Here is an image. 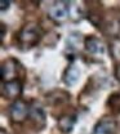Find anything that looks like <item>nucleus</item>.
<instances>
[{"mask_svg": "<svg viewBox=\"0 0 120 134\" xmlns=\"http://www.w3.org/2000/svg\"><path fill=\"white\" fill-rule=\"evenodd\" d=\"M1 93H3V96H4L5 98H8V99L17 100L18 97L22 94V84H21L19 80H13V81L3 83Z\"/></svg>", "mask_w": 120, "mask_h": 134, "instance_id": "423d86ee", "label": "nucleus"}, {"mask_svg": "<svg viewBox=\"0 0 120 134\" xmlns=\"http://www.w3.org/2000/svg\"><path fill=\"white\" fill-rule=\"evenodd\" d=\"M110 53L112 55V59L115 61L116 66H120V39L115 37L110 43Z\"/></svg>", "mask_w": 120, "mask_h": 134, "instance_id": "9b49d317", "label": "nucleus"}, {"mask_svg": "<svg viewBox=\"0 0 120 134\" xmlns=\"http://www.w3.org/2000/svg\"><path fill=\"white\" fill-rule=\"evenodd\" d=\"M116 129H118L116 121L112 117L106 116L96 122V125L93 126L92 134H115Z\"/></svg>", "mask_w": 120, "mask_h": 134, "instance_id": "20e7f679", "label": "nucleus"}, {"mask_svg": "<svg viewBox=\"0 0 120 134\" xmlns=\"http://www.w3.org/2000/svg\"><path fill=\"white\" fill-rule=\"evenodd\" d=\"M9 5H10V1L9 0H1L0 1V10L1 12H5L7 9H9Z\"/></svg>", "mask_w": 120, "mask_h": 134, "instance_id": "f8f14e48", "label": "nucleus"}, {"mask_svg": "<svg viewBox=\"0 0 120 134\" xmlns=\"http://www.w3.org/2000/svg\"><path fill=\"white\" fill-rule=\"evenodd\" d=\"M84 47L85 50L90 54H102L105 47H103V43L96 36H88L84 40Z\"/></svg>", "mask_w": 120, "mask_h": 134, "instance_id": "0eeeda50", "label": "nucleus"}, {"mask_svg": "<svg viewBox=\"0 0 120 134\" xmlns=\"http://www.w3.org/2000/svg\"><path fill=\"white\" fill-rule=\"evenodd\" d=\"M79 79H80V70L78 67L71 65V66L66 68V71L63 74V81H65L66 85L72 86L79 81Z\"/></svg>", "mask_w": 120, "mask_h": 134, "instance_id": "9d476101", "label": "nucleus"}, {"mask_svg": "<svg viewBox=\"0 0 120 134\" xmlns=\"http://www.w3.org/2000/svg\"><path fill=\"white\" fill-rule=\"evenodd\" d=\"M30 108L23 99H17L9 107V116L14 122H23L30 115Z\"/></svg>", "mask_w": 120, "mask_h": 134, "instance_id": "f03ea898", "label": "nucleus"}, {"mask_svg": "<svg viewBox=\"0 0 120 134\" xmlns=\"http://www.w3.org/2000/svg\"><path fill=\"white\" fill-rule=\"evenodd\" d=\"M29 117L31 119V121L34 122L35 126L37 128V130H40L41 128L45 126V114H44V111H43V108L40 106L31 107Z\"/></svg>", "mask_w": 120, "mask_h": 134, "instance_id": "6e6552de", "label": "nucleus"}, {"mask_svg": "<svg viewBox=\"0 0 120 134\" xmlns=\"http://www.w3.org/2000/svg\"><path fill=\"white\" fill-rule=\"evenodd\" d=\"M115 76H116V79L120 81V66H116V70H115Z\"/></svg>", "mask_w": 120, "mask_h": 134, "instance_id": "ddd939ff", "label": "nucleus"}, {"mask_svg": "<svg viewBox=\"0 0 120 134\" xmlns=\"http://www.w3.org/2000/svg\"><path fill=\"white\" fill-rule=\"evenodd\" d=\"M76 124V116L75 115H63L58 119L57 125L58 129L62 132L63 134H69L72 132L74 126Z\"/></svg>", "mask_w": 120, "mask_h": 134, "instance_id": "1a4fd4ad", "label": "nucleus"}, {"mask_svg": "<svg viewBox=\"0 0 120 134\" xmlns=\"http://www.w3.org/2000/svg\"><path fill=\"white\" fill-rule=\"evenodd\" d=\"M40 39H41V31L34 23L25 25L18 32V43L21 47H25V49L34 48L36 44H39Z\"/></svg>", "mask_w": 120, "mask_h": 134, "instance_id": "f257e3e1", "label": "nucleus"}, {"mask_svg": "<svg viewBox=\"0 0 120 134\" xmlns=\"http://www.w3.org/2000/svg\"><path fill=\"white\" fill-rule=\"evenodd\" d=\"M70 8L71 5L67 1H56L49 8L48 14L56 22H63L70 17Z\"/></svg>", "mask_w": 120, "mask_h": 134, "instance_id": "7ed1b4c3", "label": "nucleus"}, {"mask_svg": "<svg viewBox=\"0 0 120 134\" xmlns=\"http://www.w3.org/2000/svg\"><path fill=\"white\" fill-rule=\"evenodd\" d=\"M17 71H18V62L14 58H9L7 61H4V63L1 65V81L3 83H8V81H13L17 80Z\"/></svg>", "mask_w": 120, "mask_h": 134, "instance_id": "39448f33", "label": "nucleus"}]
</instances>
